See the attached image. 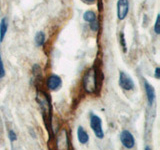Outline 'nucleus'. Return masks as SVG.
Instances as JSON below:
<instances>
[{
  "instance_id": "obj_7",
  "label": "nucleus",
  "mask_w": 160,
  "mask_h": 150,
  "mask_svg": "<svg viewBox=\"0 0 160 150\" xmlns=\"http://www.w3.org/2000/svg\"><path fill=\"white\" fill-rule=\"evenodd\" d=\"M46 84L49 90H51V91H57L62 86V79L58 75L52 74L48 77Z\"/></svg>"
},
{
  "instance_id": "obj_17",
  "label": "nucleus",
  "mask_w": 160,
  "mask_h": 150,
  "mask_svg": "<svg viewBox=\"0 0 160 150\" xmlns=\"http://www.w3.org/2000/svg\"><path fill=\"white\" fill-rule=\"evenodd\" d=\"M82 1L84 3H86V4H93V3L96 2L97 0H82Z\"/></svg>"
},
{
  "instance_id": "obj_2",
  "label": "nucleus",
  "mask_w": 160,
  "mask_h": 150,
  "mask_svg": "<svg viewBox=\"0 0 160 150\" xmlns=\"http://www.w3.org/2000/svg\"><path fill=\"white\" fill-rule=\"evenodd\" d=\"M90 127L92 131L94 132V135L98 139H103L104 137V131L102 128V120L98 115L91 113L90 114Z\"/></svg>"
},
{
  "instance_id": "obj_15",
  "label": "nucleus",
  "mask_w": 160,
  "mask_h": 150,
  "mask_svg": "<svg viewBox=\"0 0 160 150\" xmlns=\"http://www.w3.org/2000/svg\"><path fill=\"white\" fill-rule=\"evenodd\" d=\"M8 138H9V140L11 142H14V141H16L17 135H16V133L13 131V130H9V132H8Z\"/></svg>"
},
{
  "instance_id": "obj_11",
  "label": "nucleus",
  "mask_w": 160,
  "mask_h": 150,
  "mask_svg": "<svg viewBox=\"0 0 160 150\" xmlns=\"http://www.w3.org/2000/svg\"><path fill=\"white\" fill-rule=\"evenodd\" d=\"M35 43H36L37 46H42V45L45 43V40H46V35L43 31H38L36 34H35Z\"/></svg>"
},
{
  "instance_id": "obj_14",
  "label": "nucleus",
  "mask_w": 160,
  "mask_h": 150,
  "mask_svg": "<svg viewBox=\"0 0 160 150\" xmlns=\"http://www.w3.org/2000/svg\"><path fill=\"white\" fill-rule=\"evenodd\" d=\"M119 40H120V44H121V46L123 47L124 52H126V42H125V37H124L123 32L120 33V35H119Z\"/></svg>"
},
{
  "instance_id": "obj_1",
  "label": "nucleus",
  "mask_w": 160,
  "mask_h": 150,
  "mask_svg": "<svg viewBox=\"0 0 160 150\" xmlns=\"http://www.w3.org/2000/svg\"><path fill=\"white\" fill-rule=\"evenodd\" d=\"M103 74L101 71H98L97 68H89L85 71L82 78V86L85 92L88 94H95L99 91L101 87Z\"/></svg>"
},
{
  "instance_id": "obj_5",
  "label": "nucleus",
  "mask_w": 160,
  "mask_h": 150,
  "mask_svg": "<svg viewBox=\"0 0 160 150\" xmlns=\"http://www.w3.org/2000/svg\"><path fill=\"white\" fill-rule=\"evenodd\" d=\"M120 141L123 145V147L126 149H131L135 146V139L132 133L129 130H123L120 133Z\"/></svg>"
},
{
  "instance_id": "obj_3",
  "label": "nucleus",
  "mask_w": 160,
  "mask_h": 150,
  "mask_svg": "<svg viewBox=\"0 0 160 150\" xmlns=\"http://www.w3.org/2000/svg\"><path fill=\"white\" fill-rule=\"evenodd\" d=\"M119 86L121 87L123 90H126V91H131L135 88V84L133 79L129 76L128 74H126L123 71L119 72V80H118Z\"/></svg>"
},
{
  "instance_id": "obj_4",
  "label": "nucleus",
  "mask_w": 160,
  "mask_h": 150,
  "mask_svg": "<svg viewBox=\"0 0 160 150\" xmlns=\"http://www.w3.org/2000/svg\"><path fill=\"white\" fill-rule=\"evenodd\" d=\"M83 19L85 22H87L89 24L90 29L92 30L93 32H97L99 29V22L98 19L96 17V14H95L91 10H88L84 14H83Z\"/></svg>"
},
{
  "instance_id": "obj_16",
  "label": "nucleus",
  "mask_w": 160,
  "mask_h": 150,
  "mask_svg": "<svg viewBox=\"0 0 160 150\" xmlns=\"http://www.w3.org/2000/svg\"><path fill=\"white\" fill-rule=\"evenodd\" d=\"M154 76H155V78H156V79H159V78H160V68H159V67H156V68H155Z\"/></svg>"
},
{
  "instance_id": "obj_12",
  "label": "nucleus",
  "mask_w": 160,
  "mask_h": 150,
  "mask_svg": "<svg viewBox=\"0 0 160 150\" xmlns=\"http://www.w3.org/2000/svg\"><path fill=\"white\" fill-rule=\"evenodd\" d=\"M154 32L155 34H160V15L158 14L156 20H155V24H154Z\"/></svg>"
},
{
  "instance_id": "obj_18",
  "label": "nucleus",
  "mask_w": 160,
  "mask_h": 150,
  "mask_svg": "<svg viewBox=\"0 0 160 150\" xmlns=\"http://www.w3.org/2000/svg\"><path fill=\"white\" fill-rule=\"evenodd\" d=\"M145 149H146V150H150V147H148V146H146V147H145Z\"/></svg>"
},
{
  "instance_id": "obj_13",
  "label": "nucleus",
  "mask_w": 160,
  "mask_h": 150,
  "mask_svg": "<svg viewBox=\"0 0 160 150\" xmlns=\"http://www.w3.org/2000/svg\"><path fill=\"white\" fill-rule=\"evenodd\" d=\"M5 67H4V63L2 61V57H1V54H0V78H3L5 76Z\"/></svg>"
},
{
  "instance_id": "obj_6",
  "label": "nucleus",
  "mask_w": 160,
  "mask_h": 150,
  "mask_svg": "<svg viewBox=\"0 0 160 150\" xmlns=\"http://www.w3.org/2000/svg\"><path fill=\"white\" fill-rule=\"evenodd\" d=\"M129 12V0H118L117 1V18L122 21L127 17Z\"/></svg>"
},
{
  "instance_id": "obj_8",
  "label": "nucleus",
  "mask_w": 160,
  "mask_h": 150,
  "mask_svg": "<svg viewBox=\"0 0 160 150\" xmlns=\"http://www.w3.org/2000/svg\"><path fill=\"white\" fill-rule=\"evenodd\" d=\"M143 83H144V89H145V93H146V97L148 100V104L151 106L154 104L155 99H156V94H155V89L150 84L146 79H143Z\"/></svg>"
},
{
  "instance_id": "obj_9",
  "label": "nucleus",
  "mask_w": 160,
  "mask_h": 150,
  "mask_svg": "<svg viewBox=\"0 0 160 150\" xmlns=\"http://www.w3.org/2000/svg\"><path fill=\"white\" fill-rule=\"evenodd\" d=\"M77 138L80 144H86L89 141V134L86 132L82 126H78L77 128Z\"/></svg>"
},
{
  "instance_id": "obj_10",
  "label": "nucleus",
  "mask_w": 160,
  "mask_h": 150,
  "mask_svg": "<svg viewBox=\"0 0 160 150\" xmlns=\"http://www.w3.org/2000/svg\"><path fill=\"white\" fill-rule=\"evenodd\" d=\"M8 30V18L2 17L0 20V43L3 42Z\"/></svg>"
}]
</instances>
